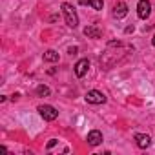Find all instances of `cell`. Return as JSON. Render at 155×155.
<instances>
[{"label": "cell", "instance_id": "obj_1", "mask_svg": "<svg viewBox=\"0 0 155 155\" xmlns=\"http://www.w3.org/2000/svg\"><path fill=\"white\" fill-rule=\"evenodd\" d=\"M62 13H64V18H66V24L69 26V28H77L79 26V15H77V11H75V8L71 6V4H68V2H64L62 4Z\"/></svg>", "mask_w": 155, "mask_h": 155}, {"label": "cell", "instance_id": "obj_2", "mask_svg": "<svg viewBox=\"0 0 155 155\" xmlns=\"http://www.w3.org/2000/svg\"><path fill=\"white\" fill-rule=\"evenodd\" d=\"M38 113H40V117H42L44 120H55V119L58 117V111H57L53 106H49V104L38 106Z\"/></svg>", "mask_w": 155, "mask_h": 155}, {"label": "cell", "instance_id": "obj_3", "mask_svg": "<svg viewBox=\"0 0 155 155\" xmlns=\"http://www.w3.org/2000/svg\"><path fill=\"white\" fill-rule=\"evenodd\" d=\"M86 101L90 104H104L106 102V95L102 91H97V90H91L86 93Z\"/></svg>", "mask_w": 155, "mask_h": 155}, {"label": "cell", "instance_id": "obj_4", "mask_svg": "<svg viewBox=\"0 0 155 155\" xmlns=\"http://www.w3.org/2000/svg\"><path fill=\"white\" fill-rule=\"evenodd\" d=\"M151 13V4H150V0H139V4H137V15L139 18H148Z\"/></svg>", "mask_w": 155, "mask_h": 155}, {"label": "cell", "instance_id": "obj_5", "mask_svg": "<svg viewBox=\"0 0 155 155\" xmlns=\"http://www.w3.org/2000/svg\"><path fill=\"white\" fill-rule=\"evenodd\" d=\"M88 69H90V60L88 58H81L75 64V75L79 77V79H82V77L88 73Z\"/></svg>", "mask_w": 155, "mask_h": 155}, {"label": "cell", "instance_id": "obj_6", "mask_svg": "<svg viewBox=\"0 0 155 155\" xmlns=\"http://www.w3.org/2000/svg\"><path fill=\"white\" fill-rule=\"evenodd\" d=\"M128 15V6H126V2H117L115 6H113V17L115 18H124Z\"/></svg>", "mask_w": 155, "mask_h": 155}, {"label": "cell", "instance_id": "obj_7", "mask_svg": "<svg viewBox=\"0 0 155 155\" xmlns=\"http://www.w3.org/2000/svg\"><path fill=\"white\" fill-rule=\"evenodd\" d=\"M101 142H102V133L99 130H91L88 133V144L90 146H99Z\"/></svg>", "mask_w": 155, "mask_h": 155}, {"label": "cell", "instance_id": "obj_8", "mask_svg": "<svg viewBox=\"0 0 155 155\" xmlns=\"http://www.w3.org/2000/svg\"><path fill=\"white\" fill-rule=\"evenodd\" d=\"M135 144H137L139 148L146 150V148L151 144V139H150L148 135H144V133H137V135H135Z\"/></svg>", "mask_w": 155, "mask_h": 155}, {"label": "cell", "instance_id": "obj_9", "mask_svg": "<svg viewBox=\"0 0 155 155\" xmlns=\"http://www.w3.org/2000/svg\"><path fill=\"white\" fill-rule=\"evenodd\" d=\"M84 35L88 38H101L102 37V31L97 28V26H86L84 28Z\"/></svg>", "mask_w": 155, "mask_h": 155}, {"label": "cell", "instance_id": "obj_10", "mask_svg": "<svg viewBox=\"0 0 155 155\" xmlns=\"http://www.w3.org/2000/svg\"><path fill=\"white\" fill-rule=\"evenodd\" d=\"M79 2H81L82 6H90V8L97 9V11H101V9L104 8V2H102V0H79Z\"/></svg>", "mask_w": 155, "mask_h": 155}, {"label": "cell", "instance_id": "obj_11", "mask_svg": "<svg viewBox=\"0 0 155 155\" xmlns=\"http://www.w3.org/2000/svg\"><path fill=\"white\" fill-rule=\"evenodd\" d=\"M44 60H46V62H57V60H58V53L53 51V49H48V51L44 53Z\"/></svg>", "mask_w": 155, "mask_h": 155}, {"label": "cell", "instance_id": "obj_12", "mask_svg": "<svg viewBox=\"0 0 155 155\" xmlns=\"http://www.w3.org/2000/svg\"><path fill=\"white\" fill-rule=\"evenodd\" d=\"M51 91H49V88L48 86H44V84H40V86H37V95L38 97H48Z\"/></svg>", "mask_w": 155, "mask_h": 155}, {"label": "cell", "instance_id": "obj_13", "mask_svg": "<svg viewBox=\"0 0 155 155\" xmlns=\"http://www.w3.org/2000/svg\"><path fill=\"white\" fill-rule=\"evenodd\" d=\"M55 144H57V139H51V140H49V142H48V148H53V146H55Z\"/></svg>", "mask_w": 155, "mask_h": 155}, {"label": "cell", "instance_id": "obj_14", "mask_svg": "<svg viewBox=\"0 0 155 155\" xmlns=\"http://www.w3.org/2000/svg\"><path fill=\"white\" fill-rule=\"evenodd\" d=\"M77 53V48H69V55H75Z\"/></svg>", "mask_w": 155, "mask_h": 155}, {"label": "cell", "instance_id": "obj_15", "mask_svg": "<svg viewBox=\"0 0 155 155\" xmlns=\"http://www.w3.org/2000/svg\"><path fill=\"white\" fill-rule=\"evenodd\" d=\"M151 44H153V46H155V35H153V38H151Z\"/></svg>", "mask_w": 155, "mask_h": 155}]
</instances>
